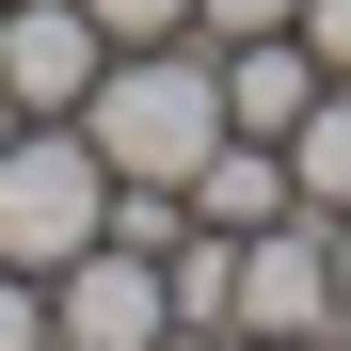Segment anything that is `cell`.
<instances>
[{
    "label": "cell",
    "mask_w": 351,
    "mask_h": 351,
    "mask_svg": "<svg viewBox=\"0 0 351 351\" xmlns=\"http://www.w3.org/2000/svg\"><path fill=\"white\" fill-rule=\"evenodd\" d=\"M80 128H96V160L128 176V192H192L208 144L240 128V112H223V48H208V32H144V48H112L96 96H80Z\"/></svg>",
    "instance_id": "6da1fadb"
},
{
    "label": "cell",
    "mask_w": 351,
    "mask_h": 351,
    "mask_svg": "<svg viewBox=\"0 0 351 351\" xmlns=\"http://www.w3.org/2000/svg\"><path fill=\"white\" fill-rule=\"evenodd\" d=\"M112 240V160L80 112H32L16 144H0V271H64Z\"/></svg>",
    "instance_id": "7a4b0ae2"
},
{
    "label": "cell",
    "mask_w": 351,
    "mask_h": 351,
    "mask_svg": "<svg viewBox=\"0 0 351 351\" xmlns=\"http://www.w3.org/2000/svg\"><path fill=\"white\" fill-rule=\"evenodd\" d=\"M240 335H287V351L335 335V223L319 208H271L240 240Z\"/></svg>",
    "instance_id": "3957f363"
},
{
    "label": "cell",
    "mask_w": 351,
    "mask_h": 351,
    "mask_svg": "<svg viewBox=\"0 0 351 351\" xmlns=\"http://www.w3.org/2000/svg\"><path fill=\"white\" fill-rule=\"evenodd\" d=\"M144 335H176V287L144 240H96L48 271V351H144Z\"/></svg>",
    "instance_id": "277c9868"
},
{
    "label": "cell",
    "mask_w": 351,
    "mask_h": 351,
    "mask_svg": "<svg viewBox=\"0 0 351 351\" xmlns=\"http://www.w3.org/2000/svg\"><path fill=\"white\" fill-rule=\"evenodd\" d=\"M96 64H112V32L80 0H0V80H16V112H80Z\"/></svg>",
    "instance_id": "5b68a950"
},
{
    "label": "cell",
    "mask_w": 351,
    "mask_h": 351,
    "mask_svg": "<svg viewBox=\"0 0 351 351\" xmlns=\"http://www.w3.org/2000/svg\"><path fill=\"white\" fill-rule=\"evenodd\" d=\"M319 80H335V64H319L304 32H256V48H223V112H240L256 144H287V128H304V96H319Z\"/></svg>",
    "instance_id": "8992f818"
},
{
    "label": "cell",
    "mask_w": 351,
    "mask_h": 351,
    "mask_svg": "<svg viewBox=\"0 0 351 351\" xmlns=\"http://www.w3.org/2000/svg\"><path fill=\"white\" fill-rule=\"evenodd\" d=\"M287 192H304L319 223L351 208V80H319V96H304V128H287Z\"/></svg>",
    "instance_id": "52a82bcc"
},
{
    "label": "cell",
    "mask_w": 351,
    "mask_h": 351,
    "mask_svg": "<svg viewBox=\"0 0 351 351\" xmlns=\"http://www.w3.org/2000/svg\"><path fill=\"white\" fill-rule=\"evenodd\" d=\"M160 287H176V319H208V335H240V240H223V223H192V240L160 256Z\"/></svg>",
    "instance_id": "ba28073f"
},
{
    "label": "cell",
    "mask_w": 351,
    "mask_h": 351,
    "mask_svg": "<svg viewBox=\"0 0 351 351\" xmlns=\"http://www.w3.org/2000/svg\"><path fill=\"white\" fill-rule=\"evenodd\" d=\"M208 48H256V32H304V0H192Z\"/></svg>",
    "instance_id": "9c48e42d"
},
{
    "label": "cell",
    "mask_w": 351,
    "mask_h": 351,
    "mask_svg": "<svg viewBox=\"0 0 351 351\" xmlns=\"http://www.w3.org/2000/svg\"><path fill=\"white\" fill-rule=\"evenodd\" d=\"M80 16H96L112 48H144V32H192V0H80Z\"/></svg>",
    "instance_id": "30bf717a"
},
{
    "label": "cell",
    "mask_w": 351,
    "mask_h": 351,
    "mask_svg": "<svg viewBox=\"0 0 351 351\" xmlns=\"http://www.w3.org/2000/svg\"><path fill=\"white\" fill-rule=\"evenodd\" d=\"M0 351H48V271H0Z\"/></svg>",
    "instance_id": "8fae6325"
},
{
    "label": "cell",
    "mask_w": 351,
    "mask_h": 351,
    "mask_svg": "<svg viewBox=\"0 0 351 351\" xmlns=\"http://www.w3.org/2000/svg\"><path fill=\"white\" fill-rule=\"evenodd\" d=\"M304 48H319V64L351 80V0H304Z\"/></svg>",
    "instance_id": "7c38bea8"
},
{
    "label": "cell",
    "mask_w": 351,
    "mask_h": 351,
    "mask_svg": "<svg viewBox=\"0 0 351 351\" xmlns=\"http://www.w3.org/2000/svg\"><path fill=\"white\" fill-rule=\"evenodd\" d=\"M335 319H351V208H335Z\"/></svg>",
    "instance_id": "4fadbf2b"
},
{
    "label": "cell",
    "mask_w": 351,
    "mask_h": 351,
    "mask_svg": "<svg viewBox=\"0 0 351 351\" xmlns=\"http://www.w3.org/2000/svg\"><path fill=\"white\" fill-rule=\"evenodd\" d=\"M16 128H32V112H16V80H0V144H16Z\"/></svg>",
    "instance_id": "5bb4252c"
},
{
    "label": "cell",
    "mask_w": 351,
    "mask_h": 351,
    "mask_svg": "<svg viewBox=\"0 0 351 351\" xmlns=\"http://www.w3.org/2000/svg\"><path fill=\"white\" fill-rule=\"evenodd\" d=\"M319 351H351V319H335V335H319Z\"/></svg>",
    "instance_id": "9a60e30c"
},
{
    "label": "cell",
    "mask_w": 351,
    "mask_h": 351,
    "mask_svg": "<svg viewBox=\"0 0 351 351\" xmlns=\"http://www.w3.org/2000/svg\"><path fill=\"white\" fill-rule=\"evenodd\" d=\"M240 351H287V335H240Z\"/></svg>",
    "instance_id": "2e32d148"
}]
</instances>
